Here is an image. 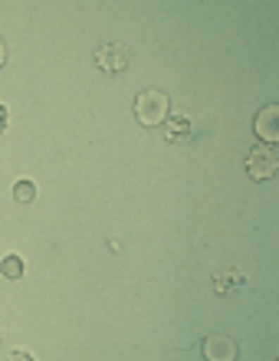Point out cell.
Segmentation results:
<instances>
[{"mask_svg":"<svg viewBox=\"0 0 279 361\" xmlns=\"http://www.w3.org/2000/svg\"><path fill=\"white\" fill-rule=\"evenodd\" d=\"M168 109H171V99L164 89H144L135 99V118L148 128H158L168 118Z\"/></svg>","mask_w":279,"mask_h":361,"instance_id":"6da1fadb","label":"cell"},{"mask_svg":"<svg viewBox=\"0 0 279 361\" xmlns=\"http://www.w3.org/2000/svg\"><path fill=\"white\" fill-rule=\"evenodd\" d=\"M279 171V152L276 145H253L250 154H247V174H250L253 180H270L273 174Z\"/></svg>","mask_w":279,"mask_h":361,"instance_id":"7a4b0ae2","label":"cell"},{"mask_svg":"<svg viewBox=\"0 0 279 361\" xmlns=\"http://www.w3.org/2000/svg\"><path fill=\"white\" fill-rule=\"evenodd\" d=\"M128 63H132V49H128L125 43H118V39L102 43V47L96 49V66L102 69L106 76H118V73H125Z\"/></svg>","mask_w":279,"mask_h":361,"instance_id":"3957f363","label":"cell"},{"mask_svg":"<svg viewBox=\"0 0 279 361\" xmlns=\"http://www.w3.org/2000/svg\"><path fill=\"white\" fill-rule=\"evenodd\" d=\"M253 132L260 135V142L276 145V138H279V105H266V109L256 112V118H253Z\"/></svg>","mask_w":279,"mask_h":361,"instance_id":"277c9868","label":"cell"},{"mask_svg":"<svg viewBox=\"0 0 279 361\" xmlns=\"http://www.w3.org/2000/svg\"><path fill=\"white\" fill-rule=\"evenodd\" d=\"M243 283H247V276H243L240 267H217L213 269V279H211L217 295H233Z\"/></svg>","mask_w":279,"mask_h":361,"instance_id":"5b68a950","label":"cell"},{"mask_svg":"<svg viewBox=\"0 0 279 361\" xmlns=\"http://www.w3.org/2000/svg\"><path fill=\"white\" fill-rule=\"evenodd\" d=\"M204 358L207 361H233L237 358V342L230 335H207L204 338Z\"/></svg>","mask_w":279,"mask_h":361,"instance_id":"8992f818","label":"cell"},{"mask_svg":"<svg viewBox=\"0 0 279 361\" xmlns=\"http://www.w3.org/2000/svg\"><path fill=\"white\" fill-rule=\"evenodd\" d=\"M161 135H164V142H171V145L187 142V138H191V118H187V115H171V118H164Z\"/></svg>","mask_w":279,"mask_h":361,"instance_id":"52a82bcc","label":"cell"},{"mask_svg":"<svg viewBox=\"0 0 279 361\" xmlns=\"http://www.w3.org/2000/svg\"><path fill=\"white\" fill-rule=\"evenodd\" d=\"M0 273L7 276V279H20V276L27 273V259L20 257V253H7V257L0 259Z\"/></svg>","mask_w":279,"mask_h":361,"instance_id":"ba28073f","label":"cell"},{"mask_svg":"<svg viewBox=\"0 0 279 361\" xmlns=\"http://www.w3.org/2000/svg\"><path fill=\"white\" fill-rule=\"evenodd\" d=\"M13 200H17V204H33V200H37V184L30 178H20L17 184H13Z\"/></svg>","mask_w":279,"mask_h":361,"instance_id":"9c48e42d","label":"cell"},{"mask_svg":"<svg viewBox=\"0 0 279 361\" xmlns=\"http://www.w3.org/2000/svg\"><path fill=\"white\" fill-rule=\"evenodd\" d=\"M7 125H10V109L4 102H0V135L7 132Z\"/></svg>","mask_w":279,"mask_h":361,"instance_id":"30bf717a","label":"cell"},{"mask_svg":"<svg viewBox=\"0 0 279 361\" xmlns=\"http://www.w3.org/2000/svg\"><path fill=\"white\" fill-rule=\"evenodd\" d=\"M7 63V43H4V37H0V66Z\"/></svg>","mask_w":279,"mask_h":361,"instance_id":"8fae6325","label":"cell"},{"mask_svg":"<svg viewBox=\"0 0 279 361\" xmlns=\"http://www.w3.org/2000/svg\"><path fill=\"white\" fill-rule=\"evenodd\" d=\"M10 358H27V361H33V352H13Z\"/></svg>","mask_w":279,"mask_h":361,"instance_id":"7c38bea8","label":"cell"},{"mask_svg":"<svg viewBox=\"0 0 279 361\" xmlns=\"http://www.w3.org/2000/svg\"><path fill=\"white\" fill-rule=\"evenodd\" d=\"M0 335H4V329H0Z\"/></svg>","mask_w":279,"mask_h":361,"instance_id":"4fadbf2b","label":"cell"}]
</instances>
